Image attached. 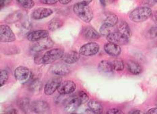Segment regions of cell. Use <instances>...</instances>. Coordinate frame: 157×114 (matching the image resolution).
<instances>
[{"label":"cell","instance_id":"52a82bcc","mask_svg":"<svg viewBox=\"0 0 157 114\" xmlns=\"http://www.w3.org/2000/svg\"><path fill=\"white\" fill-rule=\"evenodd\" d=\"M15 78L20 82L25 83L30 80L32 77V73L29 68L20 66L17 67L14 70Z\"/></svg>","mask_w":157,"mask_h":114},{"label":"cell","instance_id":"8992f818","mask_svg":"<svg viewBox=\"0 0 157 114\" xmlns=\"http://www.w3.org/2000/svg\"><path fill=\"white\" fill-rule=\"evenodd\" d=\"M0 40L2 42H12L16 40V36L8 26L2 24L0 26Z\"/></svg>","mask_w":157,"mask_h":114},{"label":"cell","instance_id":"6da1fadb","mask_svg":"<svg viewBox=\"0 0 157 114\" xmlns=\"http://www.w3.org/2000/svg\"><path fill=\"white\" fill-rule=\"evenodd\" d=\"M74 12L83 22L89 23L93 18V12L88 5L76 3L74 5Z\"/></svg>","mask_w":157,"mask_h":114},{"label":"cell","instance_id":"9a60e30c","mask_svg":"<svg viewBox=\"0 0 157 114\" xmlns=\"http://www.w3.org/2000/svg\"><path fill=\"white\" fill-rule=\"evenodd\" d=\"M105 52L112 56H117L121 52V48L117 44L109 42L104 46Z\"/></svg>","mask_w":157,"mask_h":114},{"label":"cell","instance_id":"ffe728a7","mask_svg":"<svg viewBox=\"0 0 157 114\" xmlns=\"http://www.w3.org/2000/svg\"><path fill=\"white\" fill-rule=\"evenodd\" d=\"M98 71L101 73H112L113 69L112 62L108 61V60H101L98 65Z\"/></svg>","mask_w":157,"mask_h":114},{"label":"cell","instance_id":"7bdbcfd3","mask_svg":"<svg viewBox=\"0 0 157 114\" xmlns=\"http://www.w3.org/2000/svg\"><path fill=\"white\" fill-rule=\"evenodd\" d=\"M154 18H155V21L156 22V23L157 24V12H156L155 13V15H154Z\"/></svg>","mask_w":157,"mask_h":114},{"label":"cell","instance_id":"2e32d148","mask_svg":"<svg viewBox=\"0 0 157 114\" xmlns=\"http://www.w3.org/2000/svg\"><path fill=\"white\" fill-rule=\"evenodd\" d=\"M53 10L49 8H39L35 9L32 13V18L35 20H41L50 16L53 13Z\"/></svg>","mask_w":157,"mask_h":114},{"label":"cell","instance_id":"d590c367","mask_svg":"<svg viewBox=\"0 0 157 114\" xmlns=\"http://www.w3.org/2000/svg\"><path fill=\"white\" fill-rule=\"evenodd\" d=\"M40 2L44 3V4H47V5H53L56 4V3L58 2L59 0H40Z\"/></svg>","mask_w":157,"mask_h":114},{"label":"cell","instance_id":"4fadbf2b","mask_svg":"<svg viewBox=\"0 0 157 114\" xmlns=\"http://www.w3.org/2000/svg\"><path fill=\"white\" fill-rule=\"evenodd\" d=\"M49 36V32L45 30H38L29 32L26 38L29 41L35 42Z\"/></svg>","mask_w":157,"mask_h":114},{"label":"cell","instance_id":"f1b7e54d","mask_svg":"<svg viewBox=\"0 0 157 114\" xmlns=\"http://www.w3.org/2000/svg\"><path fill=\"white\" fill-rule=\"evenodd\" d=\"M113 69L116 71H121L124 69V61L120 59H117L112 62Z\"/></svg>","mask_w":157,"mask_h":114},{"label":"cell","instance_id":"cb8c5ba5","mask_svg":"<svg viewBox=\"0 0 157 114\" xmlns=\"http://www.w3.org/2000/svg\"><path fill=\"white\" fill-rule=\"evenodd\" d=\"M22 18V13L20 11H16L8 15L5 19V22L7 23H13L18 22Z\"/></svg>","mask_w":157,"mask_h":114},{"label":"cell","instance_id":"5bb4252c","mask_svg":"<svg viewBox=\"0 0 157 114\" xmlns=\"http://www.w3.org/2000/svg\"><path fill=\"white\" fill-rule=\"evenodd\" d=\"M80 100L78 98V96L71 97L70 99H68L66 103H65L64 109L65 111L67 113H73L75 111H76L78 107L81 105Z\"/></svg>","mask_w":157,"mask_h":114},{"label":"cell","instance_id":"f546056e","mask_svg":"<svg viewBox=\"0 0 157 114\" xmlns=\"http://www.w3.org/2000/svg\"><path fill=\"white\" fill-rule=\"evenodd\" d=\"M16 1L24 8L30 9L35 6V2L33 0H16Z\"/></svg>","mask_w":157,"mask_h":114},{"label":"cell","instance_id":"d6986e66","mask_svg":"<svg viewBox=\"0 0 157 114\" xmlns=\"http://www.w3.org/2000/svg\"><path fill=\"white\" fill-rule=\"evenodd\" d=\"M83 36L85 38L90 40H97L101 37V34L96 30L92 27H86L83 30Z\"/></svg>","mask_w":157,"mask_h":114},{"label":"cell","instance_id":"e575fe53","mask_svg":"<svg viewBox=\"0 0 157 114\" xmlns=\"http://www.w3.org/2000/svg\"><path fill=\"white\" fill-rule=\"evenodd\" d=\"M107 113H108V114H123L124 113V112H123L121 110L119 109L113 108V109H109L107 112Z\"/></svg>","mask_w":157,"mask_h":114},{"label":"cell","instance_id":"7a4b0ae2","mask_svg":"<svg viewBox=\"0 0 157 114\" xmlns=\"http://www.w3.org/2000/svg\"><path fill=\"white\" fill-rule=\"evenodd\" d=\"M152 14V9L148 7H140L129 13V19L134 22H142L151 18Z\"/></svg>","mask_w":157,"mask_h":114},{"label":"cell","instance_id":"b9f144b4","mask_svg":"<svg viewBox=\"0 0 157 114\" xmlns=\"http://www.w3.org/2000/svg\"><path fill=\"white\" fill-rule=\"evenodd\" d=\"M71 0H59V3H61L63 5H66L67 3H69L70 2H71Z\"/></svg>","mask_w":157,"mask_h":114},{"label":"cell","instance_id":"f35d334b","mask_svg":"<svg viewBox=\"0 0 157 114\" xmlns=\"http://www.w3.org/2000/svg\"><path fill=\"white\" fill-rule=\"evenodd\" d=\"M5 113H13V114H15V113H18V112H17V110L16 109H13V108H10L8 110H6V112H5Z\"/></svg>","mask_w":157,"mask_h":114},{"label":"cell","instance_id":"484cf974","mask_svg":"<svg viewBox=\"0 0 157 114\" xmlns=\"http://www.w3.org/2000/svg\"><path fill=\"white\" fill-rule=\"evenodd\" d=\"M63 25L62 20L59 18H53L48 23V28L51 31H55L57 29L60 28Z\"/></svg>","mask_w":157,"mask_h":114},{"label":"cell","instance_id":"8d00e7d4","mask_svg":"<svg viewBox=\"0 0 157 114\" xmlns=\"http://www.w3.org/2000/svg\"><path fill=\"white\" fill-rule=\"evenodd\" d=\"M93 0H76V3H81V4L88 5L92 2Z\"/></svg>","mask_w":157,"mask_h":114},{"label":"cell","instance_id":"5b68a950","mask_svg":"<svg viewBox=\"0 0 157 114\" xmlns=\"http://www.w3.org/2000/svg\"><path fill=\"white\" fill-rule=\"evenodd\" d=\"M100 46L96 42H88L81 46L79 52L81 55L85 56H94L99 51Z\"/></svg>","mask_w":157,"mask_h":114},{"label":"cell","instance_id":"60d3db41","mask_svg":"<svg viewBox=\"0 0 157 114\" xmlns=\"http://www.w3.org/2000/svg\"><path fill=\"white\" fill-rule=\"evenodd\" d=\"M129 113H130V114H142V113H144V112H142L140 110L136 109V110L131 111V112H129Z\"/></svg>","mask_w":157,"mask_h":114},{"label":"cell","instance_id":"d6a6232c","mask_svg":"<svg viewBox=\"0 0 157 114\" xmlns=\"http://www.w3.org/2000/svg\"><path fill=\"white\" fill-rule=\"evenodd\" d=\"M147 35L150 38H155L157 37V27H152L148 31Z\"/></svg>","mask_w":157,"mask_h":114},{"label":"cell","instance_id":"ee69618b","mask_svg":"<svg viewBox=\"0 0 157 114\" xmlns=\"http://www.w3.org/2000/svg\"><path fill=\"white\" fill-rule=\"evenodd\" d=\"M100 3L103 5H105V0H100Z\"/></svg>","mask_w":157,"mask_h":114},{"label":"cell","instance_id":"7c38bea8","mask_svg":"<svg viewBox=\"0 0 157 114\" xmlns=\"http://www.w3.org/2000/svg\"><path fill=\"white\" fill-rule=\"evenodd\" d=\"M33 112L37 113H45L49 112L50 107L49 103L45 101L37 100L31 103Z\"/></svg>","mask_w":157,"mask_h":114},{"label":"cell","instance_id":"836d02e7","mask_svg":"<svg viewBox=\"0 0 157 114\" xmlns=\"http://www.w3.org/2000/svg\"><path fill=\"white\" fill-rule=\"evenodd\" d=\"M157 3V0H143V4L147 6H153Z\"/></svg>","mask_w":157,"mask_h":114},{"label":"cell","instance_id":"44dd1931","mask_svg":"<svg viewBox=\"0 0 157 114\" xmlns=\"http://www.w3.org/2000/svg\"><path fill=\"white\" fill-rule=\"evenodd\" d=\"M127 68L128 71L132 75H138L142 73V67L139 63L134 60H129L127 62Z\"/></svg>","mask_w":157,"mask_h":114},{"label":"cell","instance_id":"30bf717a","mask_svg":"<svg viewBox=\"0 0 157 114\" xmlns=\"http://www.w3.org/2000/svg\"><path fill=\"white\" fill-rule=\"evenodd\" d=\"M129 39L117 31H115L107 36V40L109 42L117 44L118 45H126L129 42Z\"/></svg>","mask_w":157,"mask_h":114},{"label":"cell","instance_id":"74e56055","mask_svg":"<svg viewBox=\"0 0 157 114\" xmlns=\"http://www.w3.org/2000/svg\"><path fill=\"white\" fill-rule=\"evenodd\" d=\"M12 0H0V6H1V9L3 8L6 4H8Z\"/></svg>","mask_w":157,"mask_h":114},{"label":"cell","instance_id":"d4e9b609","mask_svg":"<svg viewBox=\"0 0 157 114\" xmlns=\"http://www.w3.org/2000/svg\"><path fill=\"white\" fill-rule=\"evenodd\" d=\"M42 87L43 83L41 82V80L39 79H36L33 80V81L30 83L29 85V90L34 93H37L40 91V90L42 89Z\"/></svg>","mask_w":157,"mask_h":114},{"label":"cell","instance_id":"603a6c76","mask_svg":"<svg viewBox=\"0 0 157 114\" xmlns=\"http://www.w3.org/2000/svg\"><path fill=\"white\" fill-rule=\"evenodd\" d=\"M18 106L22 112L25 113H29L31 109V104L30 102V99L28 97H23L19 100Z\"/></svg>","mask_w":157,"mask_h":114},{"label":"cell","instance_id":"ac0fdd59","mask_svg":"<svg viewBox=\"0 0 157 114\" xmlns=\"http://www.w3.org/2000/svg\"><path fill=\"white\" fill-rule=\"evenodd\" d=\"M117 32L121 33V34L129 38L132 36V31L128 23L124 20H121L119 22L117 26Z\"/></svg>","mask_w":157,"mask_h":114},{"label":"cell","instance_id":"277c9868","mask_svg":"<svg viewBox=\"0 0 157 114\" xmlns=\"http://www.w3.org/2000/svg\"><path fill=\"white\" fill-rule=\"evenodd\" d=\"M54 43L52 39L48 38H43L42 40L34 42L32 45H30V50L34 52H40L43 50H48L53 47Z\"/></svg>","mask_w":157,"mask_h":114},{"label":"cell","instance_id":"4316f807","mask_svg":"<svg viewBox=\"0 0 157 114\" xmlns=\"http://www.w3.org/2000/svg\"><path fill=\"white\" fill-rule=\"evenodd\" d=\"M103 22L115 26L118 22V17L114 13H107L103 19Z\"/></svg>","mask_w":157,"mask_h":114},{"label":"cell","instance_id":"ab89813d","mask_svg":"<svg viewBox=\"0 0 157 114\" xmlns=\"http://www.w3.org/2000/svg\"><path fill=\"white\" fill-rule=\"evenodd\" d=\"M146 113H150V114H157V107H154V108L150 109Z\"/></svg>","mask_w":157,"mask_h":114},{"label":"cell","instance_id":"ba28073f","mask_svg":"<svg viewBox=\"0 0 157 114\" xmlns=\"http://www.w3.org/2000/svg\"><path fill=\"white\" fill-rule=\"evenodd\" d=\"M62 82V79L60 77H54L47 82L44 87V93L47 95H52L59 88Z\"/></svg>","mask_w":157,"mask_h":114},{"label":"cell","instance_id":"4dcf8cb0","mask_svg":"<svg viewBox=\"0 0 157 114\" xmlns=\"http://www.w3.org/2000/svg\"><path fill=\"white\" fill-rule=\"evenodd\" d=\"M9 78L8 72L6 70H1L0 71V86L3 87L8 81Z\"/></svg>","mask_w":157,"mask_h":114},{"label":"cell","instance_id":"1f68e13d","mask_svg":"<svg viewBox=\"0 0 157 114\" xmlns=\"http://www.w3.org/2000/svg\"><path fill=\"white\" fill-rule=\"evenodd\" d=\"M77 96L80 100L82 104L86 103L89 100V97L87 95V93L83 91H80L78 92L77 94Z\"/></svg>","mask_w":157,"mask_h":114},{"label":"cell","instance_id":"3957f363","mask_svg":"<svg viewBox=\"0 0 157 114\" xmlns=\"http://www.w3.org/2000/svg\"><path fill=\"white\" fill-rule=\"evenodd\" d=\"M63 55L64 51L63 49L59 48H53L44 54L42 56L43 62L44 64H47V65L52 64L62 58Z\"/></svg>","mask_w":157,"mask_h":114},{"label":"cell","instance_id":"9c48e42d","mask_svg":"<svg viewBox=\"0 0 157 114\" xmlns=\"http://www.w3.org/2000/svg\"><path fill=\"white\" fill-rule=\"evenodd\" d=\"M51 72L57 76L67 75L71 72L70 67L66 62H59L51 67Z\"/></svg>","mask_w":157,"mask_h":114},{"label":"cell","instance_id":"e0dca14e","mask_svg":"<svg viewBox=\"0 0 157 114\" xmlns=\"http://www.w3.org/2000/svg\"><path fill=\"white\" fill-rule=\"evenodd\" d=\"M80 59V54L76 51H70L67 52L63 56L62 59L64 62H66L68 65H71L77 62Z\"/></svg>","mask_w":157,"mask_h":114},{"label":"cell","instance_id":"83f0119b","mask_svg":"<svg viewBox=\"0 0 157 114\" xmlns=\"http://www.w3.org/2000/svg\"><path fill=\"white\" fill-rule=\"evenodd\" d=\"M115 32V28L113 26H111L108 23H103L100 28V34L103 36H108L109 34Z\"/></svg>","mask_w":157,"mask_h":114},{"label":"cell","instance_id":"8fae6325","mask_svg":"<svg viewBox=\"0 0 157 114\" xmlns=\"http://www.w3.org/2000/svg\"><path fill=\"white\" fill-rule=\"evenodd\" d=\"M76 89V85L72 80H66L61 82L58 88V92L61 95H68L75 91Z\"/></svg>","mask_w":157,"mask_h":114},{"label":"cell","instance_id":"7402d4cb","mask_svg":"<svg viewBox=\"0 0 157 114\" xmlns=\"http://www.w3.org/2000/svg\"><path fill=\"white\" fill-rule=\"evenodd\" d=\"M88 108L93 111L94 113H101L103 111L102 104L96 100H90L88 103Z\"/></svg>","mask_w":157,"mask_h":114}]
</instances>
